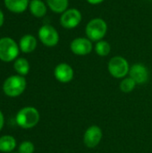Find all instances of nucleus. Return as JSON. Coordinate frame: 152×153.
<instances>
[{
    "label": "nucleus",
    "instance_id": "f257e3e1",
    "mask_svg": "<svg viewBox=\"0 0 152 153\" xmlns=\"http://www.w3.org/2000/svg\"><path fill=\"white\" fill-rule=\"evenodd\" d=\"M108 31V24L102 18L91 19L85 27V34L92 42L102 40Z\"/></svg>",
    "mask_w": 152,
    "mask_h": 153
},
{
    "label": "nucleus",
    "instance_id": "f03ea898",
    "mask_svg": "<svg viewBox=\"0 0 152 153\" xmlns=\"http://www.w3.org/2000/svg\"><path fill=\"white\" fill-rule=\"evenodd\" d=\"M39 121V113L33 107L22 108L16 115V123L19 126L29 129L34 127Z\"/></svg>",
    "mask_w": 152,
    "mask_h": 153
},
{
    "label": "nucleus",
    "instance_id": "7ed1b4c3",
    "mask_svg": "<svg viewBox=\"0 0 152 153\" xmlns=\"http://www.w3.org/2000/svg\"><path fill=\"white\" fill-rule=\"evenodd\" d=\"M26 88V80L22 75H13L8 77L4 84L3 91L9 97H17L21 95Z\"/></svg>",
    "mask_w": 152,
    "mask_h": 153
},
{
    "label": "nucleus",
    "instance_id": "20e7f679",
    "mask_svg": "<svg viewBox=\"0 0 152 153\" xmlns=\"http://www.w3.org/2000/svg\"><path fill=\"white\" fill-rule=\"evenodd\" d=\"M108 69L109 74L116 79H122L125 78L130 71V65L128 61L121 56H116L112 57L108 65Z\"/></svg>",
    "mask_w": 152,
    "mask_h": 153
},
{
    "label": "nucleus",
    "instance_id": "39448f33",
    "mask_svg": "<svg viewBox=\"0 0 152 153\" xmlns=\"http://www.w3.org/2000/svg\"><path fill=\"white\" fill-rule=\"evenodd\" d=\"M19 55V46L11 38L0 39V59L4 62H11Z\"/></svg>",
    "mask_w": 152,
    "mask_h": 153
},
{
    "label": "nucleus",
    "instance_id": "423d86ee",
    "mask_svg": "<svg viewBox=\"0 0 152 153\" xmlns=\"http://www.w3.org/2000/svg\"><path fill=\"white\" fill-rule=\"evenodd\" d=\"M82 13L76 8L67 9L61 14L60 24L66 30H72L76 28L82 22Z\"/></svg>",
    "mask_w": 152,
    "mask_h": 153
},
{
    "label": "nucleus",
    "instance_id": "0eeeda50",
    "mask_svg": "<svg viewBox=\"0 0 152 153\" xmlns=\"http://www.w3.org/2000/svg\"><path fill=\"white\" fill-rule=\"evenodd\" d=\"M39 38L47 47H55L59 42V34L55 27L49 24L41 26L39 30Z\"/></svg>",
    "mask_w": 152,
    "mask_h": 153
},
{
    "label": "nucleus",
    "instance_id": "6e6552de",
    "mask_svg": "<svg viewBox=\"0 0 152 153\" xmlns=\"http://www.w3.org/2000/svg\"><path fill=\"white\" fill-rule=\"evenodd\" d=\"M70 49L76 56H86L92 51L93 43L87 37L76 38L71 42Z\"/></svg>",
    "mask_w": 152,
    "mask_h": 153
},
{
    "label": "nucleus",
    "instance_id": "1a4fd4ad",
    "mask_svg": "<svg viewBox=\"0 0 152 153\" xmlns=\"http://www.w3.org/2000/svg\"><path fill=\"white\" fill-rule=\"evenodd\" d=\"M103 134L100 127L98 126H90L84 133L83 143L88 148H95L101 142Z\"/></svg>",
    "mask_w": 152,
    "mask_h": 153
},
{
    "label": "nucleus",
    "instance_id": "9d476101",
    "mask_svg": "<svg viewBox=\"0 0 152 153\" xmlns=\"http://www.w3.org/2000/svg\"><path fill=\"white\" fill-rule=\"evenodd\" d=\"M54 75L58 82L62 83H67L73 79L74 72L70 65L66 63H61L56 66L54 70Z\"/></svg>",
    "mask_w": 152,
    "mask_h": 153
},
{
    "label": "nucleus",
    "instance_id": "9b49d317",
    "mask_svg": "<svg viewBox=\"0 0 152 153\" xmlns=\"http://www.w3.org/2000/svg\"><path fill=\"white\" fill-rule=\"evenodd\" d=\"M129 74L130 77L133 79L137 84H143L149 80V70L144 65L141 63L133 65L130 67Z\"/></svg>",
    "mask_w": 152,
    "mask_h": 153
},
{
    "label": "nucleus",
    "instance_id": "f8f14e48",
    "mask_svg": "<svg viewBox=\"0 0 152 153\" xmlns=\"http://www.w3.org/2000/svg\"><path fill=\"white\" fill-rule=\"evenodd\" d=\"M19 48L23 53H30L37 48V39L30 34H26L20 39Z\"/></svg>",
    "mask_w": 152,
    "mask_h": 153
},
{
    "label": "nucleus",
    "instance_id": "ddd939ff",
    "mask_svg": "<svg viewBox=\"0 0 152 153\" xmlns=\"http://www.w3.org/2000/svg\"><path fill=\"white\" fill-rule=\"evenodd\" d=\"M6 8L15 13H23L30 4L29 0H4Z\"/></svg>",
    "mask_w": 152,
    "mask_h": 153
},
{
    "label": "nucleus",
    "instance_id": "4468645a",
    "mask_svg": "<svg viewBox=\"0 0 152 153\" xmlns=\"http://www.w3.org/2000/svg\"><path fill=\"white\" fill-rule=\"evenodd\" d=\"M29 8L31 14L38 18L43 17L47 13V5L41 0H31L30 2Z\"/></svg>",
    "mask_w": 152,
    "mask_h": 153
},
{
    "label": "nucleus",
    "instance_id": "2eb2a0df",
    "mask_svg": "<svg viewBox=\"0 0 152 153\" xmlns=\"http://www.w3.org/2000/svg\"><path fill=\"white\" fill-rule=\"evenodd\" d=\"M49 9L56 13H63L68 9L69 0H47Z\"/></svg>",
    "mask_w": 152,
    "mask_h": 153
},
{
    "label": "nucleus",
    "instance_id": "dca6fc26",
    "mask_svg": "<svg viewBox=\"0 0 152 153\" xmlns=\"http://www.w3.org/2000/svg\"><path fill=\"white\" fill-rule=\"evenodd\" d=\"M16 146V141L13 136L4 135L0 138V151L2 152H11Z\"/></svg>",
    "mask_w": 152,
    "mask_h": 153
},
{
    "label": "nucleus",
    "instance_id": "f3484780",
    "mask_svg": "<svg viewBox=\"0 0 152 153\" xmlns=\"http://www.w3.org/2000/svg\"><path fill=\"white\" fill-rule=\"evenodd\" d=\"M95 52L97 53L98 56H107L109 55L111 51V46L107 40H99L96 42L95 47H94Z\"/></svg>",
    "mask_w": 152,
    "mask_h": 153
},
{
    "label": "nucleus",
    "instance_id": "a211bd4d",
    "mask_svg": "<svg viewBox=\"0 0 152 153\" xmlns=\"http://www.w3.org/2000/svg\"><path fill=\"white\" fill-rule=\"evenodd\" d=\"M13 67L20 75H26L30 71V64L25 58H18L14 62Z\"/></svg>",
    "mask_w": 152,
    "mask_h": 153
},
{
    "label": "nucleus",
    "instance_id": "6ab92c4d",
    "mask_svg": "<svg viewBox=\"0 0 152 153\" xmlns=\"http://www.w3.org/2000/svg\"><path fill=\"white\" fill-rule=\"evenodd\" d=\"M136 84L137 83L134 82V80L132 79L129 76V77H126V78L122 80V82H120V90L123 92L129 93V92H132L134 90Z\"/></svg>",
    "mask_w": 152,
    "mask_h": 153
},
{
    "label": "nucleus",
    "instance_id": "aec40b11",
    "mask_svg": "<svg viewBox=\"0 0 152 153\" xmlns=\"http://www.w3.org/2000/svg\"><path fill=\"white\" fill-rule=\"evenodd\" d=\"M34 150V144L28 141L22 143L19 146V153H33Z\"/></svg>",
    "mask_w": 152,
    "mask_h": 153
},
{
    "label": "nucleus",
    "instance_id": "412c9836",
    "mask_svg": "<svg viewBox=\"0 0 152 153\" xmlns=\"http://www.w3.org/2000/svg\"><path fill=\"white\" fill-rule=\"evenodd\" d=\"M86 1L90 4H99L102 2H104L105 0H86Z\"/></svg>",
    "mask_w": 152,
    "mask_h": 153
},
{
    "label": "nucleus",
    "instance_id": "4be33fe9",
    "mask_svg": "<svg viewBox=\"0 0 152 153\" xmlns=\"http://www.w3.org/2000/svg\"><path fill=\"white\" fill-rule=\"evenodd\" d=\"M4 115L3 113L0 111V130L3 128L4 126Z\"/></svg>",
    "mask_w": 152,
    "mask_h": 153
},
{
    "label": "nucleus",
    "instance_id": "5701e85b",
    "mask_svg": "<svg viewBox=\"0 0 152 153\" xmlns=\"http://www.w3.org/2000/svg\"><path fill=\"white\" fill-rule=\"evenodd\" d=\"M4 13L0 9V27L4 24Z\"/></svg>",
    "mask_w": 152,
    "mask_h": 153
}]
</instances>
